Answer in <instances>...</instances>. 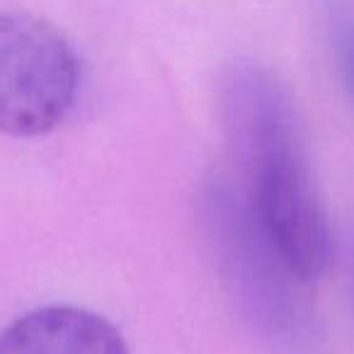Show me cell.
<instances>
[{
    "instance_id": "cell-1",
    "label": "cell",
    "mask_w": 354,
    "mask_h": 354,
    "mask_svg": "<svg viewBox=\"0 0 354 354\" xmlns=\"http://www.w3.org/2000/svg\"><path fill=\"white\" fill-rule=\"evenodd\" d=\"M226 112L252 216L301 281L320 279L333 260V233L289 95L265 71L236 68Z\"/></svg>"
},
{
    "instance_id": "cell-2",
    "label": "cell",
    "mask_w": 354,
    "mask_h": 354,
    "mask_svg": "<svg viewBox=\"0 0 354 354\" xmlns=\"http://www.w3.org/2000/svg\"><path fill=\"white\" fill-rule=\"evenodd\" d=\"M80 61L51 22L25 12L0 15V133L35 138L73 109Z\"/></svg>"
},
{
    "instance_id": "cell-3",
    "label": "cell",
    "mask_w": 354,
    "mask_h": 354,
    "mask_svg": "<svg viewBox=\"0 0 354 354\" xmlns=\"http://www.w3.org/2000/svg\"><path fill=\"white\" fill-rule=\"evenodd\" d=\"M0 354H129L104 315L68 304L39 306L0 333Z\"/></svg>"
}]
</instances>
